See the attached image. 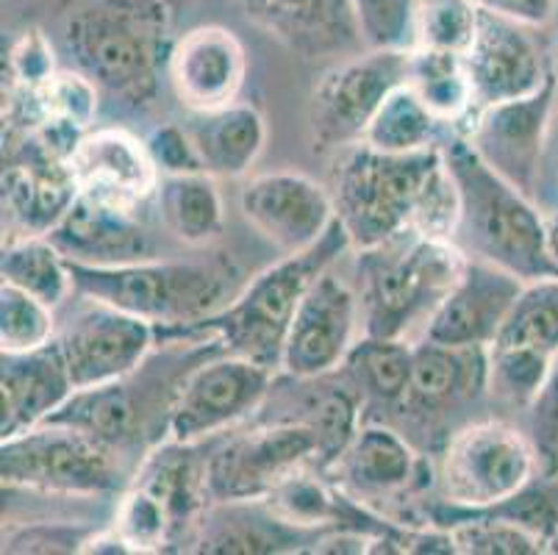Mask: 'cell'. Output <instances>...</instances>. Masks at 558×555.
<instances>
[{
    "label": "cell",
    "mask_w": 558,
    "mask_h": 555,
    "mask_svg": "<svg viewBox=\"0 0 558 555\" xmlns=\"http://www.w3.org/2000/svg\"><path fill=\"white\" fill-rule=\"evenodd\" d=\"M547 553H558V536L553 539V542H550V550H547Z\"/></svg>",
    "instance_id": "45"
},
{
    "label": "cell",
    "mask_w": 558,
    "mask_h": 555,
    "mask_svg": "<svg viewBox=\"0 0 558 555\" xmlns=\"http://www.w3.org/2000/svg\"><path fill=\"white\" fill-rule=\"evenodd\" d=\"M75 294L114 305L120 312L148 319L156 339L179 334L186 325L220 312L236 294V264L231 258L209 262H142L117 267H86L70 262Z\"/></svg>",
    "instance_id": "4"
},
{
    "label": "cell",
    "mask_w": 558,
    "mask_h": 555,
    "mask_svg": "<svg viewBox=\"0 0 558 555\" xmlns=\"http://www.w3.org/2000/svg\"><path fill=\"white\" fill-rule=\"evenodd\" d=\"M167 75L186 111L222 109L236 104L245 86V48L222 25H197L170 48Z\"/></svg>",
    "instance_id": "17"
},
{
    "label": "cell",
    "mask_w": 558,
    "mask_h": 555,
    "mask_svg": "<svg viewBox=\"0 0 558 555\" xmlns=\"http://www.w3.org/2000/svg\"><path fill=\"white\" fill-rule=\"evenodd\" d=\"M556 75H547L534 95L478 109L459 131L492 170L527 197L534 195L539 181L542 147L556 106Z\"/></svg>",
    "instance_id": "14"
},
{
    "label": "cell",
    "mask_w": 558,
    "mask_h": 555,
    "mask_svg": "<svg viewBox=\"0 0 558 555\" xmlns=\"http://www.w3.org/2000/svg\"><path fill=\"white\" fill-rule=\"evenodd\" d=\"M245 220L283 256L308 251L337 222L331 190L303 172H264L240 195Z\"/></svg>",
    "instance_id": "15"
},
{
    "label": "cell",
    "mask_w": 558,
    "mask_h": 555,
    "mask_svg": "<svg viewBox=\"0 0 558 555\" xmlns=\"http://www.w3.org/2000/svg\"><path fill=\"white\" fill-rule=\"evenodd\" d=\"M442 159V145L405 156L380 153L364 142L344 147L333 167L331 197L350 244L367 251L409 233L420 197Z\"/></svg>",
    "instance_id": "6"
},
{
    "label": "cell",
    "mask_w": 558,
    "mask_h": 555,
    "mask_svg": "<svg viewBox=\"0 0 558 555\" xmlns=\"http://www.w3.org/2000/svg\"><path fill=\"white\" fill-rule=\"evenodd\" d=\"M409 50H364L323 73L308 100L314 147L344 150L359 145L395 86L405 84Z\"/></svg>",
    "instance_id": "11"
},
{
    "label": "cell",
    "mask_w": 558,
    "mask_h": 555,
    "mask_svg": "<svg viewBox=\"0 0 558 555\" xmlns=\"http://www.w3.org/2000/svg\"><path fill=\"white\" fill-rule=\"evenodd\" d=\"M75 395L56 342L32 353H3L0 361V439L48 422Z\"/></svg>",
    "instance_id": "21"
},
{
    "label": "cell",
    "mask_w": 558,
    "mask_h": 555,
    "mask_svg": "<svg viewBox=\"0 0 558 555\" xmlns=\"http://www.w3.org/2000/svg\"><path fill=\"white\" fill-rule=\"evenodd\" d=\"M445 122L430 114L428 106L414 95L409 84H400L389 92V98L380 104L378 114L369 122L364 145L380 153H420L445 145Z\"/></svg>",
    "instance_id": "33"
},
{
    "label": "cell",
    "mask_w": 558,
    "mask_h": 555,
    "mask_svg": "<svg viewBox=\"0 0 558 555\" xmlns=\"http://www.w3.org/2000/svg\"><path fill=\"white\" fill-rule=\"evenodd\" d=\"M68 48L84 75L125 104H145L167 50V12L156 0H98L68 23Z\"/></svg>",
    "instance_id": "5"
},
{
    "label": "cell",
    "mask_w": 558,
    "mask_h": 555,
    "mask_svg": "<svg viewBox=\"0 0 558 555\" xmlns=\"http://www.w3.org/2000/svg\"><path fill=\"white\" fill-rule=\"evenodd\" d=\"M53 342L78 391L134 375L154 350L156 328L114 305L86 300L84 309L56 330Z\"/></svg>",
    "instance_id": "12"
},
{
    "label": "cell",
    "mask_w": 558,
    "mask_h": 555,
    "mask_svg": "<svg viewBox=\"0 0 558 555\" xmlns=\"http://www.w3.org/2000/svg\"><path fill=\"white\" fill-rule=\"evenodd\" d=\"M276 386V370L220 350L195 364L181 381L167 414L165 436L179 445H201L231 431L262 409Z\"/></svg>",
    "instance_id": "10"
},
{
    "label": "cell",
    "mask_w": 558,
    "mask_h": 555,
    "mask_svg": "<svg viewBox=\"0 0 558 555\" xmlns=\"http://www.w3.org/2000/svg\"><path fill=\"white\" fill-rule=\"evenodd\" d=\"M172 7H186V3H190V0H170Z\"/></svg>",
    "instance_id": "46"
},
{
    "label": "cell",
    "mask_w": 558,
    "mask_h": 555,
    "mask_svg": "<svg viewBox=\"0 0 558 555\" xmlns=\"http://www.w3.org/2000/svg\"><path fill=\"white\" fill-rule=\"evenodd\" d=\"M525 434L534 445L536 464L542 475L558 472V355L553 359L550 373L539 386L536 397L525 409Z\"/></svg>",
    "instance_id": "40"
},
{
    "label": "cell",
    "mask_w": 558,
    "mask_h": 555,
    "mask_svg": "<svg viewBox=\"0 0 558 555\" xmlns=\"http://www.w3.org/2000/svg\"><path fill=\"white\" fill-rule=\"evenodd\" d=\"M423 467V458L400 431L384 422H364L331 472H339L344 492L378 500L425 486L420 481Z\"/></svg>",
    "instance_id": "24"
},
{
    "label": "cell",
    "mask_w": 558,
    "mask_h": 555,
    "mask_svg": "<svg viewBox=\"0 0 558 555\" xmlns=\"http://www.w3.org/2000/svg\"><path fill=\"white\" fill-rule=\"evenodd\" d=\"M411 361H414V342L409 339L359 336L342 366L364 395V403L400 409L409 391Z\"/></svg>",
    "instance_id": "31"
},
{
    "label": "cell",
    "mask_w": 558,
    "mask_h": 555,
    "mask_svg": "<svg viewBox=\"0 0 558 555\" xmlns=\"http://www.w3.org/2000/svg\"><path fill=\"white\" fill-rule=\"evenodd\" d=\"M78 181L68 159L28 142L25 159L3 167V208L25 233H48L78 197Z\"/></svg>",
    "instance_id": "25"
},
{
    "label": "cell",
    "mask_w": 558,
    "mask_h": 555,
    "mask_svg": "<svg viewBox=\"0 0 558 555\" xmlns=\"http://www.w3.org/2000/svg\"><path fill=\"white\" fill-rule=\"evenodd\" d=\"M464 64L473 81L475 111L534 95L550 75L542 64L536 43L525 34V25L484 9L473 45L464 53Z\"/></svg>",
    "instance_id": "18"
},
{
    "label": "cell",
    "mask_w": 558,
    "mask_h": 555,
    "mask_svg": "<svg viewBox=\"0 0 558 555\" xmlns=\"http://www.w3.org/2000/svg\"><path fill=\"white\" fill-rule=\"evenodd\" d=\"M68 165L84 195L125 208H140L156 195L161 178L148 145L123 129L86 131L75 142Z\"/></svg>",
    "instance_id": "19"
},
{
    "label": "cell",
    "mask_w": 558,
    "mask_h": 555,
    "mask_svg": "<svg viewBox=\"0 0 558 555\" xmlns=\"http://www.w3.org/2000/svg\"><path fill=\"white\" fill-rule=\"evenodd\" d=\"M362 45L369 50H411L417 0H350Z\"/></svg>",
    "instance_id": "38"
},
{
    "label": "cell",
    "mask_w": 558,
    "mask_h": 555,
    "mask_svg": "<svg viewBox=\"0 0 558 555\" xmlns=\"http://www.w3.org/2000/svg\"><path fill=\"white\" fill-rule=\"evenodd\" d=\"M0 275L3 283L23 289L50 309H59L70 294H75L70 262L43 233H23L20 239H12L3 248Z\"/></svg>",
    "instance_id": "32"
},
{
    "label": "cell",
    "mask_w": 558,
    "mask_h": 555,
    "mask_svg": "<svg viewBox=\"0 0 558 555\" xmlns=\"http://www.w3.org/2000/svg\"><path fill=\"white\" fill-rule=\"evenodd\" d=\"M159 176H184V172H203L201 156L195 150L190 131L184 125H161L145 140Z\"/></svg>",
    "instance_id": "42"
},
{
    "label": "cell",
    "mask_w": 558,
    "mask_h": 555,
    "mask_svg": "<svg viewBox=\"0 0 558 555\" xmlns=\"http://www.w3.org/2000/svg\"><path fill=\"white\" fill-rule=\"evenodd\" d=\"M484 12L520 23L525 28H539L556 17L558 0H475Z\"/></svg>",
    "instance_id": "43"
},
{
    "label": "cell",
    "mask_w": 558,
    "mask_h": 555,
    "mask_svg": "<svg viewBox=\"0 0 558 555\" xmlns=\"http://www.w3.org/2000/svg\"><path fill=\"white\" fill-rule=\"evenodd\" d=\"M98 528L68 519H34L3 531V555H84Z\"/></svg>",
    "instance_id": "39"
},
{
    "label": "cell",
    "mask_w": 558,
    "mask_h": 555,
    "mask_svg": "<svg viewBox=\"0 0 558 555\" xmlns=\"http://www.w3.org/2000/svg\"><path fill=\"white\" fill-rule=\"evenodd\" d=\"M251 23L303 59L344 53L362 43L350 0H236Z\"/></svg>",
    "instance_id": "22"
},
{
    "label": "cell",
    "mask_w": 558,
    "mask_h": 555,
    "mask_svg": "<svg viewBox=\"0 0 558 555\" xmlns=\"http://www.w3.org/2000/svg\"><path fill=\"white\" fill-rule=\"evenodd\" d=\"M492 345L558 355V278L525 281L504 328ZM489 345V348H492Z\"/></svg>",
    "instance_id": "34"
},
{
    "label": "cell",
    "mask_w": 558,
    "mask_h": 555,
    "mask_svg": "<svg viewBox=\"0 0 558 555\" xmlns=\"http://www.w3.org/2000/svg\"><path fill=\"white\" fill-rule=\"evenodd\" d=\"M522 287L525 281L520 275L470 256L453 292L425 325L423 339L450 348H489Z\"/></svg>",
    "instance_id": "16"
},
{
    "label": "cell",
    "mask_w": 558,
    "mask_h": 555,
    "mask_svg": "<svg viewBox=\"0 0 558 555\" xmlns=\"http://www.w3.org/2000/svg\"><path fill=\"white\" fill-rule=\"evenodd\" d=\"M442 153L459 190L461 217L453 242L461 251L509 269L522 281L556 278L547 258L545 217L531 197L492 170L461 134L445 140Z\"/></svg>",
    "instance_id": "2"
},
{
    "label": "cell",
    "mask_w": 558,
    "mask_h": 555,
    "mask_svg": "<svg viewBox=\"0 0 558 555\" xmlns=\"http://www.w3.org/2000/svg\"><path fill=\"white\" fill-rule=\"evenodd\" d=\"M478 20L481 9L475 0H417L414 48L464 56L475 39Z\"/></svg>",
    "instance_id": "36"
},
{
    "label": "cell",
    "mask_w": 558,
    "mask_h": 555,
    "mask_svg": "<svg viewBox=\"0 0 558 555\" xmlns=\"http://www.w3.org/2000/svg\"><path fill=\"white\" fill-rule=\"evenodd\" d=\"M539 472L525 431L504 420H478L456 431L439 458V500L486 508L506 500Z\"/></svg>",
    "instance_id": "8"
},
{
    "label": "cell",
    "mask_w": 558,
    "mask_h": 555,
    "mask_svg": "<svg viewBox=\"0 0 558 555\" xmlns=\"http://www.w3.org/2000/svg\"><path fill=\"white\" fill-rule=\"evenodd\" d=\"M405 84L430 109L436 120L453 125L456 134L475 114L473 81L466 73L464 56L448 50L411 48Z\"/></svg>",
    "instance_id": "30"
},
{
    "label": "cell",
    "mask_w": 558,
    "mask_h": 555,
    "mask_svg": "<svg viewBox=\"0 0 558 555\" xmlns=\"http://www.w3.org/2000/svg\"><path fill=\"white\" fill-rule=\"evenodd\" d=\"M319 533L278 517L264 500L206 503L195 522V553H308Z\"/></svg>",
    "instance_id": "23"
},
{
    "label": "cell",
    "mask_w": 558,
    "mask_h": 555,
    "mask_svg": "<svg viewBox=\"0 0 558 555\" xmlns=\"http://www.w3.org/2000/svg\"><path fill=\"white\" fill-rule=\"evenodd\" d=\"M545 242H547V258L553 264V273L558 278V212L545 217Z\"/></svg>",
    "instance_id": "44"
},
{
    "label": "cell",
    "mask_w": 558,
    "mask_h": 555,
    "mask_svg": "<svg viewBox=\"0 0 558 555\" xmlns=\"http://www.w3.org/2000/svg\"><path fill=\"white\" fill-rule=\"evenodd\" d=\"M317 436L301 420H267L228 436L203 461L206 503L264 500L289 475L317 467Z\"/></svg>",
    "instance_id": "9"
},
{
    "label": "cell",
    "mask_w": 558,
    "mask_h": 555,
    "mask_svg": "<svg viewBox=\"0 0 558 555\" xmlns=\"http://www.w3.org/2000/svg\"><path fill=\"white\" fill-rule=\"evenodd\" d=\"M362 328L359 292L328 267L306 292L281 355V373L292 381H312L337 373Z\"/></svg>",
    "instance_id": "13"
},
{
    "label": "cell",
    "mask_w": 558,
    "mask_h": 555,
    "mask_svg": "<svg viewBox=\"0 0 558 555\" xmlns=\"http://www.w3.org/2000/svg\"><path fill=\"white\" fill-rule=\"evenodd\" d=\"M348 248L353 244L337 220L314 248L295 256H281V262L258 273L242 292L233 294L220 312L186 325L167 339H217L226 353L242 355L278 373L298 305L312 283L333 267Z\"/></svg>",
    "instance_id": "1"
},
{
    "label": "cell",
    "mask_w": 558,
    "mask_h": 555,
    "mask_svg": "<svg viewBox=\"0 0 558 555\" xmlns=\"http://www.w3.org/2000/svg\"><path fill=\"white\" fill-rule=\"evenodd\" d=\"M156 206L167 231L192 248H209L226 226L217 178L209 172L161 176L156 186Z\"/></svg>",
    "instance_id": "29"
},
{
    "label": "cell",
    "mask_w": 558,
    "mask_h": 555,
    "mask_svg": "<svg viewBox=\"0 0 558 555\" xmlns=\"http://www.w3.org/2000/svg\"><path fill=\"white\" fill-rule=\"evenodd\" d=\"M9 73L14 89H37L56 75L53 50L39 31H25L9 50Z\"/></svg>",
    "instance_id": "41"
},
{
    "label": "cell",
    "mask_w": 558,
    "mask_h": 555,
    "mask_svg": "<svg viewBox=\"0 0 558 555\" xmlns=\"http://www.w3.org/2000/svg\"><path fill=\"white\" fill-rule=\"evenodd\" d=\"M56 309L32 298L23 289L0 287V350L3 353H32L56 339Z\"/></svg>",
    "instance_id": "37"
},
{
    "label": "cell",
    "mask_w": 558,
    "mask_h": 555,
    "mask_svg": "<svg viewBox=\"0 0 558 555\" xmlns=\"http://www.w3.org/2000/svg\"><path fill=\"white\" fill-rule=\"evenodd\" d=\"M489 359L486 348H450L420 339L414 345L411 381L400 409L450 411L470 403L486 389Z\"/></svg>",
    "instance_id": "26"
},
{
    "label": "cell",
    "mask_w": 558,
    "mask_h": 555,
    "mask_svg": "<svg viewBox=\"0 0 558 555\" xmlns=\"http://www.w3.org/2000/svg\"><path fill=\"white\" fill-rule=\"evenodd\" d=\"M129 381L131 378L93 386V389H78L48 422L84 431L93 439L104 442L111 450L125 456L129 447L140 442L142 420H145V411L131 391Z\"/></svg>",
    "instance_id": "28"
},
{
    "label": "cell",
    "mask_w": 558,
    "mask_h": 555,
    "mask_svg": "<svg viewBox=\"0 0 558 555\" xmlns=\"http://www.w3.org/2000/svg\"><path fill=\"white\" fill-rule=\"evenodd\" d=\"M466 258L453 239H430L411 231L359 251L362 336L409 339L417 325L425 330L459 283Z\"/></svg>",
    "instance_id": "3"
},
{
    "label": "cell",
    "mask_w": 558,
    "mask_h": 555,
    "mask_svg": "<svg viewBox=\"0 0 558 555\" xmlns=\"http://www.w3.org/2000/svg\"><path fill=\"white\" fill-rule=\"evenodd\" d=\"M3 488L59 497H104L125 483L123 456L84 431L59 422L25 431L0 445Z\"/></svg>",
    "instance_id": "7"
},
{
    "label": "cell",
    "mask_w": 558,
    "mask_h": 555,
    "mask_svg": "<svg viewBox=\"0 0 558 555\" xmlns=\"http://www.w3.org/2000/svg\"><path fill=\"white\" fill-rule=\"evenodd\" d=\"M486 359H489L486 389L500 403L514 406V409L522 411L531 406L553 364L550 355L536 353V350L497 348V345L486 348Z\"/></svg>",
    "instance_id": "35"
},
{
    "label": "cell",
    "mask_w": 558,
    "mask_h": 555,
    "mask_svg": "<svg viewBox=\"0 0 558 555\" xmlns=\"http://www.w3.org/2000/svg\"><path fill=\"white\" fill-rule=\"evenodd\" d=\"M203 172L211 178H242L267 145V122L251 104H228L211 111H190L184 122Z\"/></svg>",
    "instance_id": "27"
},
{
    "label": "cell",
    "mask_w": 558,
    "mask_h": 555,
    "mask_svg": "<svg viewBox=\"0 0 558 555\" xmlns=\"http://www.w3.org/2000/svg\"><path fill=\"white\" fill-rule=\"evenodd\" d=\"M45 237L68 262L86 267H117L150 258V237L136 217V208L117 206L84 192H78L73 206Z\"/></svg>",
    "instance_id": "20"
}]
</instances>
